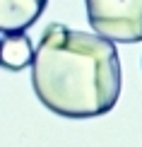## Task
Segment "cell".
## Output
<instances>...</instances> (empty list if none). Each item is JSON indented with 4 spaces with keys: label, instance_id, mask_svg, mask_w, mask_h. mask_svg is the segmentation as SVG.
Segmentation results:
<instances>
[{
    "label": "cell",
    "instance_id": "cell-1",
    "mask_svg": "<svg viewBox=\"0 0 142 147\" xmlns=\"http://www.w3.org/2000/svg\"><path fill=\"white\" fill-rule=\"evenodd\" d=\"M32 87L48 111L65 118H96L116 106L123 87L113 41L48 24L32 56Z\"/></svg>",
    "mask_w": 142,
    "mask_h": 147
},
{
    "label": "cell",
    "instance_id": "cell-2",
    "mask_svg": "<svg viewBox=\"0 0 142 147\" xmlns=\"http://www.w3.org/2000/svg\"><path fill=\"white\" fill-rule=\"evenodd\" d=\"M94 34L113 44L142 41V0H84Z\"/></svg>",
    "mask_w": 142,
    "mask_h": 147
},
{
    "label": "cell",
    "instance_id": "cell-3",
    "mask_svg": "<svg viewBox=\"0 0 142 147\" xmlns=\"http://www.w3.org/2000/svg\"><path fill=\"white\" fill-rule=\"evenodd\" d=\"M48 0H0V32H27L44 15Z\"/></svg>",
    "mask_w": 142,
    "mask_h": 147
},
{
    "label": "cell",
    "instance_id": "cell-4",
    "mask_svg": "<svg viewBox=\"0 0 142 147\" xmlns=\"http://www.w3.org/2000/svg\"><path fill=\"white\" fill-rule=\"evenodd\" d=\"M34 56V46L24 32H15V34H5V39L0 41V65L10 70H22L32 63Z\"/></svg>",
    "mask_w": 142,
    "mask_h": 147
}]
</instances>
